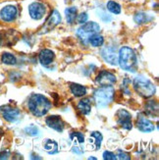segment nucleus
<instances>
[{
    "label": "nucleus",
    "instance_id": "obj_1",
    "mask_svg": "<svg viewBox=\"0 0 159 160\" xmlns=\"http://www.w3.org/2000/svg\"><path fill=\"white\" fill-rule=\"evenodd\" d=\"M27 106L31 112L37 117L44 116L51 108V102L44 95L33 93L29 99Z\"/></svg>",
    "mask_w": 159,
    "mask_h": 160
},
{
    "label": "nucleus",
    "instance_id": "obj_2",
    "mask_svg": "<svg viewBox=\"0 0 159 160\" xmlns=\"http://www.w3.org/2000/svg\"><path fill=\"white\" fill-rule=\"evenodd\" d=\"M137 54L128 46H123L118 54V64L125 71L136 72L137 71Z\"/></svg>",
    "mask_w": 159,
    "mask_h": 160
},
{
    "label": "nucleus",
    "instance_id": "obj_3",
    "mask_svg": "<svg viewBox=\"0 0 159 160\" xmlns=\"http://www.w3.org/2000/svg\"><path fill=\"white\" fill-rule=\"evenodd\" d=\"M133 86L136 92L144 98L153 96L156 92L153 83L148 79L142 77V76H139V77H136L134 79Z\"/></svg>",
    "mask_w": 159,
    "mask_h": 160
},
{
    "label": "nucleus",
    "instance_id": "obj_4",
    "mask_svg": "<svg viewBox=\"0 0 159 160\" xmlns=\"http://www.w3.org/2000/svg\"><path fill=\"white\" fill-rule=\"evenodd\" d=\"M114 93H115V90L111 86L101 87L100 88H97L93 94L96 106L98 108H104L108 106L109 104L113 101Z\"/></svg>",
    "mask_w": 159,
    "mask_h": 160
},
{
    "label": "nucleus",
    "instance_id": "obj_5",
    "mask_svg": "<svg viewBox=\"0 0 159 160\" xmlns=\"http://www.w3.org/2000/svg\"><path fill=\"white\" fill-rule=\"evenodd\" d=\"M99 31H100V27L95 22L85 23V24H82V27H80L78 29L77 36L82 43L87 44L89 38H91L94 33H98Z\"/></svg>",
    "mask_w": 159,
    "mask_h": 160
},
{
    "label": "nucleus",
    "instance_id": "obj_6",
    "mask_svg": "<svg viewBox=\"0 0 159 160\" xmlns=\"http://www.w3.org/2000/svg\"><path fill=\"white\" fill-rule=\"evenodd\" d=\"M117 117V123H118L120 126L125 129V130H132L133 128V124H132V115L130 114L125 109H119L116 113Z\"/></svg>",
    "mask_w": 159,
    "mask_h": 160
},
{
    "label": "nucleus",
    "instance_id": "obj_7",
    "mask_svg": "<svg viewBox=\"0 0 159 160\" xmlns=\"http://www.w3.org/2000/svg\"><path fill=\"white\" fill-rule=\"evenodd\" d=\"M101 56L110 65H118V54L116 51V47L106 46L101 50Z\"/></svg>",
    "mask_w": 159,
    "mask_h": 160
},
{
    "label": "nucleus",
    "instance_id": "obj_8",
    "mask_svg": "<svg viewBox=\"0 0 159 160\" xmlns=\"http://www.w3.org/2000/svg\"><path fill=\"white\" fill-rule=\"evenodd\" d=\"M95 82L101 87H110L116 82V76L107 71H101L96 77Z\"/></svg>",
    "mask_w": 159,
    "mask_h": 160
},
{
    "label": "nucleus",
    "instance_id": "obj_9",
    "mask_svg": "<svg viewBox=\"0 0 159 160\" xmlns=\"http://www.w3.org/2000/svg\"><path fill=\"white\" fill-rule=\"evenodd\" d=\"M61 23V16L60 14L57 10H54L52 11L51 15L49 16V18L47 19L45 25L43 26L42 28V32H41L40 33H44V32H47L51 31L52 29H54L55 27H56L57 25H59Z\"/></svg>",
    "mask_w": 159,
    "mask_h": 160
},
{
    "label": "nucleus",
    "instance_id": "obj_10",
    "mask_svg": "<svg viewBox=\"0 0 159 160\" xmlns=\"http://www.w3.org/2000/svg\"><path fill=\"white\" fill-rule=\"evenodd\" d=\"M29 12H30V16L33 20H40L45 15L46 9H45V6L42 3L33 2L29 7Z\"/></svg>",
    "mask_w": 159,
    "mask_h": 160
},
{
    "label": "nucleus",
    "instance_id": "obj_11",
    "mask_svg": "<svg viewBox=\"0 0 159 160\" xmlns=\"http://www.w3.org/2000/svg\"><path fill=\"white\" fill-rule=\"evenodd\" d=\"M46 125L49 128L55 130L59 132V133H62V132L64 131V128H65V124L63 122V120L61 119L60 116H57V115H51L49 117L46 118Z\"/></svg>",
    "mask_w": 159,
    "mask_h": 160
},
{
    "label": "nucleus",
    "instance_id": "obj_12",
    "mask_svg": "<svg viewBox=\"0 0 159 160\" xmlns=\"http://www.w3.org/2000/svg\"><path fill=\"white\" fill-rule=\"evenodd\" d=\"M17 14H18L17 7L13 5H7L0 11V17L5 22H12V21L16 19Z\"/></svg>",
    "mask_w": 159,
    "mask_h": 160
},
{
    "label": "nucleus",
    "instance_id": "obj_13",
    "mask_svg": "<svg viewBox=\"0 0 159 160\" xmlns=\"http://www.w3.org/2000/svg\"><path fill=\"white\" fill-rule=\"evenodd\" d=\"M137 127L141 132H143V133H150V132L154 131L155 129L153 123L149 121L148 119H147V118L142 115H140L139 118H137Z\"/></svg>",
    "mask_w": 159,
    "mask_h": 160
},
{
    "label": "nucleus",
    "instance_id": "obj_14",
    "mask_svg": "<svg viewBox=\"0 0 159 160\" xmlns=\"http://www.w3.org/2000/svg\"><path fill=\"white\" fill-rule=\"evenodd\" d=\"M2 115L6 121H8L10 123H14L19 119L20 111L17 108L6 106L2 109Z\"/></svg>",
    "mask_w": 159,
    "mask_h": 160
},
{
    "label": "nucleus",
    "instance_id": "obj_15",
    "mask_svg": "<svg viewBox=\"0 0 159 160\" xmlns=\"http://www.w3.org/2000/svg\"><path fill=\"white\" fill-rule=\"evenodd\" d=\"M38 58H39V61H40L41 64H42L43 66H47V65L51 64L54 61L55 54L53 51H51L49 49H43V50L40 51Z\"/></svg>",
    "mask_w": 159,
    "mask_h": 160
},
{
    "label": "nucleus",
    "instance_id": "obj_16",
    "mask_svg": "<svg viewBox=\"0 0 159 160\" xmlns=\"http://www.w3.org/2000/svg\"><path fill=\"white\" fill-rule=\"evenodd\" d=\"M43 148L48 154H55L58 152V143L53 140H45L43 142Z\"/></svg>",
    "mask_w": 159,
    "mask_h": 160
},
{
    "label": "nucleus",
    "instance_id": "obj_17",
    "mask_svg": "<svg viewBox=\"0 0 159 160\" xmlns=\"http://www.w3.org/2000/svg\"><path fill=\"white\" fill-rule=\"evenodd\" d=\"M78 108L82 112V114H84V115H87L91 113L92 105H91V100H89V98L82 99L78 104Z\"/></svg>",
    "mask_w": 159,
    "mask_h": 160
},
{
    "label": "nucleus",
    "instance_id": "obj_18",
    "mask_svg": "<svg viewBox=\"0 0 159 160\" xmlns=\"http://www.w3.org/2000/svg\"><path fill=\"white\" fill-rule=\"evenodd\" d=\"M77 14H78V9L76 7H69V8L65 10L67 22L70 25H73L75 23L76 18H77Z\"/></svg>",
    "mask_w": 159,
    "mask_h": 160
},
{
    "label": "nucleus",
    "instance_id": "obj_19",
    "mask_svg": "<svg viewBox=\"0 0 159 160\" xmlns=\"http://www.w3.org/2000/svg\"><path fill=\"white\" fill-rule=\"evenodd\" d=\"M134 20L137 24L139 25H142V24H147L148 22H150L151 20H152V17L147 13H143V12H139L137 13L135 17H134Z\"/></svg>",
    "mask_w": 159,
    "mask_h": 160
},
{
    "label": "nucleus",
    "instance_id": "obj_20",
    "mask_svg": "<svg viewBox=\"0 0 159 160\" xmlns=\"http://www.w3.org/2000/svg\"><path fill=\"white\" fill-rule=\"evenodd\" d=\"M70 88H71L72 93L77 97L84 96L87 93V88L84 86L79 85V83H72Z\"/></svg>",
    "mask_w": 159,
    "mask_h": 160
},
{
    "label": "nucleus",
    "instance_id": "obj_21",
    "mask_svg": "<svg viewBox=\"0 0 159 160\" xmlns=\"http://www.w3.org/2000/svg\"><path fill=\"white\" fill-rule=\"evenodd\" d=\"M88 42L91 43L92 46H93V47H99L103 44V42H104V38H103V37L100 36V34L94 33L91 38H89Z\"/></svg>",
    "mask_w": 159,
    "mask_h": 160
},
{
    "label": "nucleus",
    "instance_id": "obj_22",
    "mask_svg": "<svg viewBox=\"0 0 159 160\" xmlns=\"http://www.w3.org/2000/svg\"><path fill=\"white\" fill-rule=\"evenodd\" d=\"M89 141H92V142L95 144L94 149H99L102 142V135L99 132H92L91 134V140Z\"/></svg>",
    "mask_w": 159,
    "mask_h": 160
},
{
    "label": "nucleus",
    "instance_id": "obj_23",
    "mask_svg": "<svg viewBox=\"0 0 159 160\" xmlns=\"http://www.w3.org/2000/svg\"><path fill=\"white\" fill-rule=\"evenodd\" d=\"M1 61H2V63H4L6 65H15L17 63L16 57L14 56L13 54L8 53V52H5V53L2 54Z\"/></svg>",
    "mask_w": 159,
    "mask_h": 160
},
{
    "label": "nucleus",
    "instance_id": "obj_24",
    "mask_svg": "<svg viewBox=\"0 0 159 160\" xmlns=\"http://www.w3.org/2000/svg\"><path fill=\"white\" fill-rule=\"evenodd\" d=\"M70 141L71 142H77L78 144H82L85 142V137L82 133H79V132H74L70 135Z\"/></svg>",
    "mask_w": 159,
    "mask_h": 160
},
{
    "label": "nucleus",
    "instance_id": "obj_25",
    "mask_svg": "<svg viewBox=\"0 0 159 160\" xmlns=\"http://www.w3.org/2000/svg\"><path fill=\"white\" fill-rule=\"evenodd\" d=\"M107 9L113 14H120L121 13V6L115 1H108Z\"/></svg>",
    "mask_w": 159,
    "mask_h": 160
},
{
    "label": "nucleus",
    "instance_id": "obj_26",
    "mask_svg": "<svg viewBox=\"0 0 159 160\" xmlns=\"http://www.w3.org/2000/svg\"><path fill=\"white\" fill-rule=\"evenodd\" d=\"M25 131L29 136H32V137L39 136V130L36 126H33V125H32V126H30V127H27L25 129Z\"/></svg>",
    "mask_w": 159,
    "mask_h": 160
},
{
    "label": "nucleus",
    "instance_id": "obj_27",
    "mask_svg": "<svg viewBox=\"0 0 159 160\" xmlns=\"http://www.w3.org/2000/svg\"><path fill=\"white\" fill-rule=\"evenodd\" d=\"M97 14H98V17L105 23H109L110 21L112 20V17L110 15H108L105 11H97Z\"/></svg>",
    "mask_w": 159,
    "mask_h": 160
},
{
    "label": "nucleus",
    "instance_id": "obj_28",
    "mask_svg": "<svg viewBox=\"0 0 159 160\" xmlns=\"http://www.w3.org/2000/svg\"><path fill=\"white\" fill-rule=\"evenodd\" d=\"M88 19V16L87 13H81L80 15H77V21L79 24H85L87 23V21Z\"/></svg>",
    "mask_w": 159,
    "mask_h": 160
},
{
    "label": "nucleus",
    "instance_id": "obj_29",
    "mask_svg": "<svg viewBox=\"0 0 159 160\" xmlns=\"http://www.w3.org/2000/svg\"><path fill=\"white\" fill-rule=\"evenodd\" d=\"M103 159H107V160H115L117 159L116 155L111 151H104L103 152Z\"/></svg>",
    "mask_w": 159,
    "mask_h": 160
},
{
    "label": "nucleus",
    "instance_id": "obj_30",
    "mask_svg": "<svg viewBox=\"0 0 159 160\" xmlns=\"http://www.w3.org/2000/svg\"><path fill=\"white\" fill-rule=\"evenodd\" d=\"M116 157L118 158V159H124V160H129V159H131V157L129 156V154L126 153V152L122 151V150H118V151H117Z\"/></svg>",
    "mask_w": 159,
    "mask_h": 160
},
{
    "label": "nucleus",
    "instance_id": "obj_31",
    "mask_svg": "<svg viewBox=\"0 0 159 160\" xmlns=\"http://www.w3.org/2000/svg\"><path fill=\"white\" fill-rule=\"evenodd\" d=\"M72 151L76 154H82L85 152V149L82 148V147H73Z\"/></svg>",
    "mask_w": 159,
    "mask_h": 160
},
{
    "label": "nucleus",
    "instance_id": "obj_32",
    "mask_svg": "<svg viewBox=\"0 0 159 160\" xmlns=\"http://www.w3.org/2000/svg\"><path fill=\"white\" fill-rule=\"evenodd\" d=\"M1 43H2V39L0 38V45H1Z\"/></svg>",
    "mask_w": 159,
    "mask_h": 160
}]
</instances>
